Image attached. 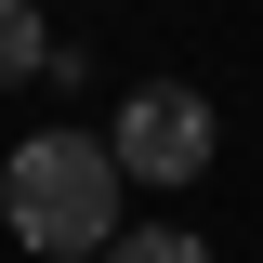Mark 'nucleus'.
<instances>
[{"label":"nucleus","mask_w":263,"mask_h":263,"mask_svg":"<svg viewBox=\"0 0 263 263\" xmlns=\"http://www.w3.org/2000/svg\"><path fill=\"white\" fill-rule=\"evenodd\" d=\"M119 158H105V132H27L13 158H0V224L27 237L40 263H92L119 237Z\"/></svg>","instance_id":"nucleus-1"},{"label":"nucleus","mask_w":263,"mask_h":263,"mask_svg":"<svg viewBox=\"0 0 263 263\" xmlns=\"http://www.w3.org/2000/svg\"><path fill=\"white\" fill-rule=\"evenodd\" d=\"M13 79H53V27H40V0H0V92Z\"/></svg>","instance_id":"nucleus-3"},{"label":"nucleus","mask_w":263,"mask_h":263,"mask_svg":"<svg viewBox=\"0 0 263 263\" xmlns=\"http://www.w3.org/2000/svg\"><path fill=\"white\" fill-rule=\"evenodd\" d=\"M105 263H211V250H197L184 224H119V237H105Z\"/></svg>","instance_id":"nucleus-4"},{"label":"nucleus","mask_w":263,"mask_h":263,"mask_svg":"<svg viewBox=\"0 0 263 263\" xmlns=\"http://www.w3.org/2000/svg\"><path fill=\"white\" fill-rule=\"evenodd\" d=\"M105 158H119V184H197V171H211V92L145 79V92L119 105V132H105Z\"/></svg>","instance_id":"nucleus-2"}]
</instances>
